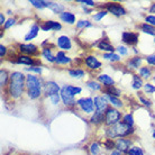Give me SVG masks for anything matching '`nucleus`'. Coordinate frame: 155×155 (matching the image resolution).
Listing matches in <instances>:
<instances>
[{
  "instance_id": "obj_1",
  "label": "nucleus",
  "mask_w": 155,
  "mask_h": 155,
  "mask_svg": "<svg viewBox=\"0 0 155 155\" xmlns=\"http://www.w3.org/2000/svg\"><path fill=\"white\" fill-rule=\"evenodd\" d=\"M26 78L23 73L20 72H14L10 75V80H9V93H10V97L14 99L19 98L23 94L24 85L25 83Z\"/></svg>"
},
{
  "instance_id": "obj_2",
  "label": "nucleus",
  "mask_w": 155,
  "mask_h": 155,
  "mask_svg": "<svg viewBox=\"0 0 155 155\" xmlns=\"http://www.w3.org/2000/svg\"><path fill=\"white\" fill-rule=\"evenodd\" d=\"M26 87H27L28 97L31 99H37L41 96V82L35 75L26 77Z\"/></svg>"
},
{
  "instance_id": "obj_3",
  "label": "nucleus",
  "mask_w": 155,
  "mask_h": 155,
  "mask_svg": "<svg viewBox=\"0 0 155 155\" xmlns=\"http://www.w3.org/2000/svg\"><path fill=\"white\" fill-rule=\"evenodd\" d=\"M133 129L130 126L124 124V123H118V124L114 125L107 130V135L108 137L115 138V137H123V136H127L129 133H132Z\"/></svg>"
},
{
  "instance_id": "obj_4",
  "label": "nucleus",
  "mask_w": 155,
  "mask_h": 155,
  "mask_svg": "<svg viewBox=\"0 0 155 155\" xmlns=\"http://www.w3.org/2000/svg\"><path fill=\"white\" fill-rule=\"evenodd\" d=\"M120 113L115 108H108L105 115V121L108 126H114L119 123Z\"/></svg>"
},
{
  "instance_id": "obj_5",
  "label": "nucleus",
  "mask_w": 155,
  "mask_h": 155,
  "mask_svg": "<svg viewBox=\"0 0 155 155\" xmlns=\"http://www.w3.org/2000/svg\"><path fill=\"white\" fill-rule=\"evenodd\" d=\"M106 8H107V10L109 12H111L113 15L117 16V17L126 15V10L119 4H117V2H108V4L106 5Z\"/></svg>"
},
{
  "instance_id": "obj_6",
  "label": "nucleus",
  "mask_w": 155,
  "mask_h": 155,
  "mask_svg": "<svg viewBox=\"0 0 155 155\" xmlns=\"http://www.w3.org/2000/svg\"><path fill=\"white\" fill-rule=\"evenodd\" d=\"M78 105L80 106V108L84 111V113H93V107H94V102L91 98H82L80 100H78Z\"/></svg>"
},
{
  "instance_id": "obj_7",
  "label": "nucleus",
  "mask_w": 155,
  "mask_h": 155,
  "mask_svg": "<svg viewBox=\"0 0 155 155\" xmlns=\"http://www.w3.org/2000/svg\"><path fill=\"white\" fill-rule=\"evenodd\" d=\"M44 93L46 94V96H55V94H58V90H60V87L58 84H56L55 82L53 81H48L46 82L45 84H44Z\"/></svg>"
},
{
  "instance_id": "obj_8",
  "label": "nucleus",
  "mask_w": 155,
  "mask_h": 155,
  "mask_svg": "<svg viewBox=\"0 0 155 155\" xmlns=\"http://www.w3.org/2000/svg\"><path fill=\"white\" fill-rule=\"evenodd\" d=\"M123 42L128 45H134L138 42V35L132 31H125L123 33Z\"/></svg>"
},
{
  "instance_id": "obj_9",
  "label": "nucleus",
  "mask_w": 155,
  "mask_h": 155,
  "mask_svg": "<svg viewBox=\"0 0 155 155\" xmlns=\"http://www.w3.org/2000/svg\"><path fill=\"white\" fill-rule=\"evenodd\" d=\"M93 102H94V107L97 109V111L104 113L105 110L108 109V107H107V99L105 97H94Z\"/></svg>"
},
{
  "instance_id": "obj_10",
  "label": "nucleus",
  "mask_w": 155,
  "mask_h": 155,
  "mask_svg": "<svg viewBox=\"0 0 155 155\" xmlns=\"http://www.w3.org/2000/svg\"><path fill=\"white\" fill-rule=\"evenodd\" d=\"M129 145H130V140H124V138H119L116 140L115 146L117 147V151L119 152H128L129 151Z\"/></svg>"
},
{
  "instance_id": "obj_11",
  "label": "nucleus",
  "mask_w": 155,
  "mask_h": 155,
  "mask_svg": "<svg viewBox=\"0 0 155 155\" xmlns=\"http://www.w3.org/2000/svg\"><path fill=\"white\" fill-rule=\"evenodd\" d=\"M42 29L44 31H51V29H53V31H58V29H61L62 26H61V24L58 23V21H53V20H47L45 23L43 24L42 26Z\"/></svg>"
},
{
  "instance_id": "obj_12",
  "label": "nucleus",
  "mask_w": 155,
  "mask_h": 155,
  "mask_svg": "<svg viewBox=\"0 0 155 155\" xmlns=\"http://www.w3.org/2000/svg\"><path fill=\"white\" fill-rule=\"evenodd\" d=\"M85 64L91 70H97V69H99L101 66V63L98 61L97 58H94L92 55L87 56V58H85Z\"/></svg>"
},
{
  "instance_id": "obj_13",
  "label": "nucleus",
  "mask_w": 155,
  "mask_h": 155,
  "mask_svg": "<svg viewBox=\"0 0 155 155\" xmlns=\"http://www.w3.org/2000/svg\"><path fill=\"white\" fill-rule=\"evenodd\" d=\"M61 98H62L63 102L65 104L66 106H71V105H74L75 104V100H74V97L72 94L68 92L64 88H62L61 90Z\"/></svg>"
},
{
  "instance_id": "obj_14",
  "label": "nucleus",
  "mask_w": 155,
  "mask_h": 155,
  "mask_svg": "<svg viewBox=\"0 0 155 155\" xmlns=\"http://www.w3.org/2000/svg\"><path fill=\"white\" fill-rule=\"evenodd\" d=\"M19 50H20V52H23V53L31 54V55L37 53V47H36L34 44H20Z\"/></svg>"
},
{
  "instance_id": "obj_15",
  "label": "nucleus",
  "mask_w": 155,
  "mask_h": 155,
  "mask_svg": "<svg viewBox=\"0 0 155 155\" xmlns=\"http://www.w3.org/2000/svg\"><path fill=\"white\" fill-rule=\"evenodd\" d=\"M58 45L60 48L66 51V50H70L71 48V41L69 37L66 36H61L58 38Z\"/></svg>"
},
{
  "instance_id": "obj_16",
  "label": "nucleus",
  "mask_w": 155,
  "mask_h": 155,
  "mask_svg": "<svg viewBox=\"0 0 155 155\" xmlns=\"http://www.w3.org/2000/svg\"><path fill=\"white\" fill-rule=\"evenodd\" d=\"M45 4V7H48L51 10H53L54 12H61L64 10V6L61 4H58V2H52V1H44Z\"/></svg>"
},
{
  "instance_id": "obj_17",
  "label": "nucleus",
  "mask_w": 155,
  "mask_h": 155,
  "mask_svg": "<svg viewBox=\"0 0 155 155\" xmlns=\"http://www.w3.org/2000/svg\"><path fill=\"white\" fill-rule=\"evenodd\" d=\"M60 18H61L62 21H64V23H66V24H70V25L75 23V16H74L72 12H62V14L60 15Z\"/></svg>"
},
{
  "instance_id": "obj_18",
  "label": "nucleus",
  "mask_w": 155,
  "mask_h": 155,
  "mask_svg": "<svg viewBox=\"0 0 155 155\" xmlns=\"http://www.w3.org/2000/svg\"><path fill=\"white\" fill-rule=\"evenodd\" d=\"M71 58H68L64 52H58V54L55 55V63L58 64H66V63H70Z\"/></svg>"
},
{
  "instance_id": "obj_19",
  "label": "nucleus",
  "mask_w": 155,
  "mask_h": 155,
  "mask_svg": "<svg viewBox=\"0 0 155 155\" xmlns=\"http://www.w3.org/2000/svg\"><path fill=\"white\" fill-rule=\"evenodd\" d=\"M17 63L25 64V65H33V64H35V61L28 55H19L17 58Z\"/></svg>"
},
{
  "instance_id": "obj_20",
  "label": "nucleus",
  "mask_w": 155,
  "mask_h": 155,
  "mask_svg": "<svg viewBox=\"0 0 155 155\" xmlns=\"http://www.w3.org/2000/svg\"><path fill=\"white\" fill-rule=\"evenodd\" d=\"M38 31H39V27L38 25H33L31 28V31H28V34L26 36H25V41H31V39H34L37 36V34H38Z\"/></svg>"
},
{
  "instance_id": "obj_21",
  "label": "nucleus",
  "mask_w": 155,
  "mask_h": 155,
  "mask_svg": "<svg viewBox=\"0 0 155 155\" xmlns=\"http://www.w3.org/2000/svg\"><path fill=\"white\" fill-rule=\"evenodd\" d=\"M98 79H99V81L102 82V84H105L106 87H114V80L109 77V75H107V74H100Z\"/></svg>"
},
{
  "instance_id": "obj_22",
  "label": "nucleus",
  "mask_w": 155,
  "mask_h": 155,
  "mask_svg": "<svg viewBox=\"0 0 155 155\" xmlns=\"http://www.w3.org/2000/svg\"><path fill=\"white\" fill-rule=\"evenodd\" d=\"M98 47H99L100 50H102V51L109 52V53H113L114 51H115V48H114L113 45H111L110 43L107 42V41H101V42L99 43V45H98Z\"/></svg>"
},
{
  "instance_id": "obj_23",
  "label": "nucleus",
  "mask_w": 155,
  "mask_h": 155,
  "mask_svg": "<svg viewBox=\"0 0 155 155\" xmlns=\"http://www.w3.org/2000/svg\"><path fill=\"white\" fill-rule=\"evenodd\" d=\"M105 120V116H104V113H100V111H96L93 114V116L91 117V121L93 124H100Z\"/></svg>"
},
{
  "instance_id": "obj_24",
  "label": "nucleus",
  "mask_w": 155,
  "mask_h": 155,
  "mask_svg": "<svg viewBox=\"0 0 155 155\" xmlns=\"http://www.w3.org/2000/svg\"><path fill=\"white\" fill-rule=\"evenodd\" d=\"M140 29L144 31V33H147L150 35L155 36V26H152L150 24H143L140 26Z\"/></svg>"
},
{
  "instance_id": "obj_25",
  "label": "nucleus",
  "mask_w": 155,
  "mask_h": 155,
  "mask_svg": "<svg viewBox=\"0 0 155 155\" xmlns=\"http://www.w3.org/2000/svg\"><path fill=\"white\" fill-rule=\"evenodd\" d=\"M64 89L68 91V92L72 94V96H75V94H79V93L81 92V88H79V87H73V85H65V87H63Z\"/></svg>"
},
{
  "instance_id": "obj_26",
  "label": "nucleus",
  "mask_w": 155,
  "mask_h": 155,
  "mask_svg": "<svg viewBox=\"0 0 155 155\" xmlns=\"http://www.w3.org/2000/svg\"><path fill=\"white\" fill-rule=\"evenodd\" d=\"M43 56L46 58L48 62H55V56L53 54H52V52H51V50H48L47 47H45L44 50H43L42 52Z\"/></svg>"
},
{
  "instance_id": "obj_27",
  "label": "nucleus",
  "mask_w": 155,
  "mask_h": 155,
  "mask_svg": "<svg viewBox=\"0 0 155 155\" xmlns=\"http://www.w3.org/2000/svg\"><path fill=\"white\" fill-rule=\"evenodd\" d=\"M143 87V80L142 78L138 75H134V80H133V88L134 89H140Z\"/></svg>"
},
{
  "instance_id": "obj_28",
  "label": "nucleus",
  "mask_w": 155,
  "mask_h": 155,
  "mask_svg": "<svg viewBox=\"0 0 155 155\" xmlns=\"http://www.w3.org/2000/svg\"><path fill=\"white\" fill-rule=\"evenodd\" d=\"M7 81H8L7 71L1 70L0 71V85H1V87H5V85L7 84Z\"/></svg>"
},
{
  "instance_id": "obj_29",
  "label": "nucleus",
  "mask_w": 155,
  "mask_h": 155,
  "mask_svg": "<svg viewBox=\"0 0 155 155\" xmlns=\"http://www.w3.org/2000/svg\"><path fill=\"white\" fill-rule=\"evenodd\" d=\"M128 155H144L142 148L138 147V146H133V147L129 148V151L127 152Z\"/></svg>"
},
{
  "instance_id": "obj_30",
  "label": "nucleus",
  "mask_w": 155,
  "mask_h": 155,
  "mask_svg": "<svg viewBox=\"0 0 155 155\" xmlns=\"http://www.w3.org/2000/svg\"><path fill=\"white\" fill-rule=\"evenodd\" d=\"M106 94H109V96H113V97H119L120 96V91L114 87H108V89L106 90Z\"/></svg>"
},
{
  "instance_id": "obj_31",
  "label": "nucleus",
  "mask_w": 155,
  "mask_h": 155,
  "mask_svg": "<svg viewBox=\"0 0 155 155\" xmlns=\"http://www.w3.org/2000/svg\"><path fill=\"white\" fill-rule=\"evenodd\" d=\"M106 99H108L111 104H113L115 107H121L123 106V104H121V101H119L118 99H117L116 97H113V96H109V94H106L105 96Z\"/></svg>"
},
{
  "instance_id": "obj_32",
  "label": "nucleus",
  "mask_w": 155,
  "mask_h": 155,
  "mask_svg": "<svg viewBox=\"0 0 155 155\" xmlns=\"http://www.w3.org/2000/svg\"><path fill=\"white\" fill-rule=\"evenodd\" d=\"M69 74H70L72 78H81L84 75V71L79 70V69H75V70H69Z\"/></svg>"
},
{
  "instance_id": "obj_33",
  "label": "nucleus",
  "mask_w": 155,
  "mask_h": 155,
  "mask_svg": "<svg viewBox=\"0 0 155 155\" xmlns=\"http://www.w3.org/2000/svg\"><path fill=\"white\" fill-rule=\"evenodd\" d=\"M140 63H142V58L140 56H136L129 61V65L132 68H138V66H140Z\"/></svg>"
},
{
  "instance_id": "obj_34",
  "label": "nucleus",
  "mask_w": 155,
  "mask_h": 155,
  "mask_svg": "<svg viewBox=\"0 0 155 155\" xmlns=\"http://www.w3.org/2000/svg\"><path fill=\"white\" fill-rule=\"evenodd\" d=\"M140 74L142 75V78H145V79H147V78L151 77V70L148 69L147 66H143V68H140Z\"/></svg>"
},
{
  "instance_id": "obj_35",
  "label": "nucleus",
  "mask_w": 155,
  "mask_h": 155,
  "mask_svg": "<svg viewBox=\"0 0 155 155\" xmlns=\"http://www.w3.org/2000/svg\"><path fill=\"white\" fill-rule=\"evenodd\" d=\"M104 58L106 60H111V61H119L120 58L117 54H114V53H106L104 54Z\"/></svg>"
},
{
  "instance_id": "obj_36",
  "label": "nucleus",
  "mask_w": 155,
  "mask_h": 155,
  "mask_svg": "<svg viewBox=\"0 0 155 155\" xmlns=\"http://www.w3.org/2000/svg\"><path fill=\"white\" fill-rule=\"evenodd\" d=\"M99 151H100V148H99V145H98L97 143L91 144V146H90V152H91V154L98 155L99 154Z\"/></svg>"
},
{
  "instance_id": "obj_37",
  "label": "nucleus",
  "mask_w": 155,
  "mask_h": 155,
  "mask_svg": "<svg viewBox=\"0 0 155 155\" xmlns=\"http://www.w3.org/2000/svg\"><path fill=\"white\" fill-rule=\"evenodd\" d=\"M31 4L34 6V7L38 8V9H43L45 7V4L44 1H37V0H31Z\"/></svg>"
},
{
  "instance_id": "obj_38",
  "label": "nucleus",
  "mask_w": 155,
  "mask_h": 155,
  "mask_svg": "<svg viewBox=\"0 0 155 155\" xmlns=\"http://www.w3.org/2000/svg\"><path fill=\"white\" fill-rule=\"evenodd\" d=\"M91 24L88 21V20H80L77 23V27L78 28H84V27H90Z\"/></svg>"
},
{
  "instance_id": "obj_39",
  "label": "nucleus",
  "mask_w": 155,
  "mask_h": 155,
  "mask_svg": "<svg viewBox=\"0 0 155 155\" xmlns=\"http://www.w3.org/2000/svg\"><path fill=\"white\" fill-rule=\"evenodd\" d=\"M124 124H126L132 127L133 124H134V120H133L132 115H126V116H124Z\"/></svg>"
},
{
  "instance_id": "obj_40",
  "label": "nucleus",
  "mask_w": 155,
  "mask_h": 155,
  "mask_svg": "<svg viewBox=\"0 0 155 155\" xmlns=\"http://www.w3.org/2000/svg\"><path fill=\"white\" fill-rule=\"evenodd\" d=\"M144 90H145L146 93H153V92H155V87L150 84V83H147V84H144Z\"/></svg>"
},
{
  "instance_id": "obj_41",
  "label": "nucleus",
  "mask_w": 155,
  "mask_h": 155,
  "mask_svg": "<svg viewBox=\"0 0 155 155\" xmlns=\"http://www.w3.org/2000/svg\"><path fill=\"white\" fill-rule=\"evenodd\" d=\"M107 15V12H106V10H102V12H98V14H96V15L93 16V19L94 20H100L101 18H104V17H105V16Z\"/></svg>"
},
{
  "instance_id": "obj_42",
  "label": "nucleus",
  "mask_w": 155,
  "mask_h": 155,
  "mask_svg": "<svg viewBox=\"0 0 155 155\" xmlns=\"http://www.w3.org/2000/svg\"><path fill=\"white\" fill-rule=\"evenodd\" d=\"M88 87H89L90 89H92V90H99V89H101V85L99 84V83H97V82H93V81L89 82V83H88Z\"/></svg>"
},
{
  "instance_id": "obj_43",
  "label": "nucleus",
  "mask_w": 155,
  "mask_h": 155,
  "mask_svg": "<svg viewBox=\"0 0 155 155\" xmlns=\"http://www.w3.org/2000/svg\"><path fill=\"white\" fill-rule=\"evenodd\" d=\"M145 20H146V24H150L152 26H155V16H147L145 18Z\"/></svg>"
},
{
  "instance_id": "obj_44",
  "label": "nucleus",
  "mask_w": 155,
  "mask_h": 155,
  "mask_svg": "<svg viewBox=\"0 0 155 155\" xmlns=\"http://www.w3.org/2000/svg\"><path fill=\"white\" fill-rule=\"evenodd\" d=\"M15 23H16V20L14 19V18H10V19H8L7 21H6V24H5V29H8L9 27H12V26Z\"/></svg>"
},
{
  "instance_id": "obj_45",
  "label": "nucleus",
  "mask_w": 155,
  "mask_h": 155,
  "mask_svg": "<svg viewBox=\"0 0 155 155\" xmlns=\"http://www.w3.org/2000/svg\"><path fill=\"white\" fill-rule=\"evenodd\" d=\"M117 51H118V53H119L120 55H126L128 53L127 48L125 46H118L117 47Z\"/></svg>"
},
{
  "instance_id": "obj_46",
  "label": "nucleus",
  "mask_w": 155,
  "mask_h": 155,
  "mask_svg": "<svg viewBox=\"0 0 155 155\" xmlns=\"http://www.w3.org/2000/svg\"><path fill=\"white\" fill-rule=\"evenodd\" d=\"M78 2L83 4V5H88V6H91V7H93V6H94V2H93V1H91V0H78Z\"/></svg>"
},
{
  "instance_id": "obj_47",
  "label": "nucleus",
  "mask_w": 155,
  "mask_h": 155,
  "mask_svg": "<svg viewBox=\"0 0 155 155\" xmlns=\"http://www.w3.org/2000/svg\"><path fill=\"white\" fill-rule=\"evenodd\" d=\"M51 101H52V104H53V105H58V101H60V96H58V94L52 96V97H51Z\"/></svg>"
},
{
  "instance_id": "obj_48",
  "label": "nucleus",
  "mask_w": 155,
  "mask_h": 155,
  "mask_svg": "<svg viewBox=\"0 0 155 155\" xmlns=\"http://www.w3.org/2000/svg\"><path fill=\"white\" fill-rule=\"evenodd\" d=\"M27 71H33V72H36V73H42V69L41 68H34V66H31V68H26Z\"/></svg>"
},
{
  "instance_id": "obj_49",
  "label": "nucleus",
  "mask_w": 155,
  "mask_h": 155,
  "mask_svg": "<svg viewBox=\"0 0 155 155\" xmlns=\"http://www.w3.org/2000/svg\"><path fill=\"white\" fill-rule=\"evenodd\" d=\"M146 61H147L148 64H151V65H155V55L147 56V58H146Z\"/></svg>"
},
{
  "instance_id": "obj_50",
  "label": "nucleus",
  "mask_w": 155,
  "mask_h": 155,
  "mask_svg": "<svg viewBox=\"0 0 155 155\" xmlns=\"http://www.w3.org/2000/svg\"><path fill=\"white\" fill-rule=\"evenodd\" d=\"M6 46H4V45H0V56L1 58H4L5 55H6Z\"/></svg>"
},
{
  "instance_id": "obj_51",
  "label": "nucleus",
  "mask_w": 155,
  "mask_h": 155,
  "mask_svg": "<svg viewBox=\"0 0 155 155\" xmlns=\"http://www.w3.org/2000/svg\"><path fill=\"white\" fill-rule=\"evenodd\" d=\"M105 144H106V146H107V148H113V146H114V143L111 142V140H110V138H109V140H107Z\"/></svg>"
},
{
  "instance_id": "obj_52",
  "label": "nucleus",
  "mask_w": 155,
  "mask_h": 155,
  "mask_svg": "<svg viewBox=\"0 0 155 155\" xmlns=\"http://www.w3.org/2000/svg\"><path fill=\"white\" fill-rule=\"evenodd\" d=\"M140 100L142 101V102H143V104H144L145 106H151V104H150V101H148V100H145L144 98L140 97Z\"/></svg>"
},
{
  "instance_id": "obj_53",
  "label": "nucleus",
  "mask_w": 155,
  "mask_h": 155,
  "mask_svg": "<svg viewBox=\"0 0 155 155\" xmlns=\"http://www.w3.org/2000/svg\"><path fill=\"white\" fill-rule=\"evenodd\" d=\"M4 23L6 24V21H5V16L4 14H0V24L4 25Z\"/></svg>"
},
{
  "instance_id": "obj_54",
  "label": "nucleus",
  "mask_w": 155,
  "mask_h": 155,
  "mask_svg": "<svg viewBox=\"0 0 155 155\" xmlns=\"http://www.w3.org/2000/svg\"><path fill=\"white\" fill-rule=\"evenodd\" d=\"M150 12H155V4L150 8Z\"/></svg>"
},
{
  "instance_id": "obj_55",
  "label": "nucleus",
  "mask_w": 155,
  "mask_h": 155,
  "mask_svg": "<svg viewBox=\"0 0 155 155\" xmlns=\"http://www.w3.org/2000/svg\"><path fill=\"white\" fill-rule=\"evenodd\" d=\"M111 155H121V154H120L119 151H116V152H113V153H111Z\"/></svg>"
},
{
  "instance_id": "obj_56",
  "label": "nucleus",
  "mask_w": 155,
  "mask_h": 155,
  "mask_svg": "<svg viewBox=\"0 0 155 155\" xmlns=\"http://www.w3.org/2000/svg\"><path fill=\"white\" fill-rule=\"evenodd\" d=\"M153 80H154V82H155V77H154V78H153Z\"/></svg>"
},
{
  "instance_id": "obj_57",
  "label": "nucleus",
  "mask_w": 155,
  "mask_h": 155,
  "mask_svg": "<svg viewBox=\"0 0 155 155\" xmlns=\"http://www.w3.org/2000/svg\"><path fill=\"white\" fill-rule=\"evenodd\" d=\"M154 41H155V39H154Z\"/></svg>"
}]
</instances>
